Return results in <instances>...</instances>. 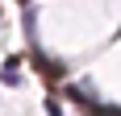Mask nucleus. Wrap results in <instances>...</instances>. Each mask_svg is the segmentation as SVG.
Here are the masks:
<instances>
[{
	"mask_svg": "<svg viewBox=\"0 0 121 116\" xmlns=\"http://www.w3.org/2000/svg\"><path fill=\"white\" fill-rule=\"evenodd\" d=\"M0 83H4V87H13V83H17V58H4V70H0Z\"/></svg>",
	"mask_w": 121,
	"mask_h": 116,
	"instance_id": "nucleus-1",
	"label": "nucleus"
}]
</instances>
